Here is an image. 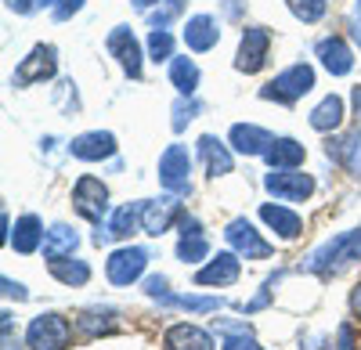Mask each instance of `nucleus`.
<instances>
[{
  "label": "nucleus",
  "instance_id": "33",
  "mask_svg": "<svg viewBox=\"0 0 361 350\" xmlns=\"http://www.w3.org/2000/svg\"><path fill=\"white\" fill-rule=\"evenodd\" d=\"M148 51H152L156 62H166V58H173V37L166 29H152L148 33Z\"/></svg>",
  "mask_w": 361,
  "mask_h": 350
},
{
  "label": "nucleus",
  "instance_id": "41",
  "mask_svg": "<svg viewBox=\"0 0 361 350\" xmlns=\"http://www.w3.org/2000/svg\"><path fill=\"white\" fill-rule=\"evenodd\" d=\"M350 311H354V318L361 322V285H357L354 293H350Z\"/></svg>",
  "mask_w": 361,
  "mask_h": 350
},
{
  "label": "nucleus",
  "instance_id": "16",
  "mask_svg": "<svg viewBox=\"0 0 361 350\" xmlns=\"http://www.w3.org/2000/svg\"><path fill=\"white\" fill-rule=\"evenodd\" d=\"M271 141L275 137L260 127H253V123H235L231 127V149L243 152V156H264L271 149Z\"/></svg>",
  "mask_w": 361,
  "mask_h": 350
},
{
  "label": "nucleus",
  "instance_id": "3",
  "mask_svg": "<svg viewBox=\"0 0 361 350\" xmlns=\"http://www.w3.org/2000/svg\"><path fill=\"white\" fill-rule=\"evenodd\" d=\"M73 339V329L62 314H40L25 329V346L29 350H66Z\"/></svg>",
  "mask_w": 361,
  "mask_h": 350
},
{
  "label": "nucleus",
  "instance_id": "24",
  "mask_svg": "<svg viewBox=\"0 0 361 350\" xmlns=\"http://www.w3.org/2000/svg\"><path fill=\"white\" fill-rule=\"evenodd\" d=\"M343 123V98L340 94H325L314 108H311V127L329 134V130H336Z\"/></svg>",
  "mask_w": 361,
  "mask_h": 350
},
{
  "label": "nucleus",
  "instance_id": "34",
  "mask_svg": "<svg viewBox=\"0 0 361 350\" xmlns=\"http://www.w3.org/2000/svg\"><path fill=\"white\" fill-rule=\"evenodd\" d=\"M224 350H264V346H260L250 332H235V336L224 339Z\"/></svg>",
  "mask_w": 361,
  "mask_h": 350
},
{
  "label": "nucleus",
  "instance_id": "29",
  "mask_svg": "<svg viewBox=\"0 0 361 350\" xmlns=\"http://www.w3.org/2000/svg\"><path fill=\"white\" fill-rule=\"evenodd\" d=\"M51 275L66 285H83L90 278V268L83 260H51Z\"/></svg>",
  "mask_w": 361,
  "mask_h": 350
},
{
  "label": "nucleus",
  "instance_id": "21",
  "mask_svg": "<svg viewBox=\"0 0 361 350\" xmlns=\"http://www.w3.org/2000/svg\"><path fill=\"white\" fill-rule=\"evenodd\" d=\"M264 159L271 163V170H296L304 163V144L293 141V137H275L271 149L264 152Z\"/></svg>",
  "mask_w": 361,
  "mask_h": 350
},
{
  "label": "nucleus",
  "instance_id": "7",
  "mask_svg": "<svg viewBox=\"0 0 361 350\" xmlns=\"http://www.w3.org/2000/svg\"><path fill=\"white\" fill-rule=\"evenodd\" d=\"M145 268H148V249H141V246H123L105 260V275H109L112 285L137 282L145 275Z\"/></svg>",
  "mask_w": 361,
  "mask_h": 350
},
{
  "label": "nucleus",
  "instance_id": "36",
  "mask_svg": "<svg viewBox=\"0 0 361 350\" xmlns=\"http://www.w3.org/2000/svg\"><path fill=\"white\" fill-rule=\"evenodd\" d=\"M145 293L148 296H166V278L163 275H152V278L145 282Z\"/></svg>",
  "mask_w": 361,
  "mask_h": 350
},
{
  "label": "nucleus",
  "instance_id": "31",
  "mask_svg": "<svg viewBox=\"0 0 361 350\" xmlns=\"http://www.w3.org/2000/svg\"><path fill=\"white\" fill-rule=\"evenodd\" d=\"M163 304H170V307H185V311H217V307H224V300H217V296H159Z\"/></svg>",
  "mask_w": 361,
  "mask_h": 350
},
{
  "label": "nucleus",
  "instance_id": "6",
  "mask_svg": "<svg viewBox=\"0 0 361 350\" xmlns=\"http://www.w3.org/2000/svg\"><path fill=\"white\" fill-rule=\"evenodd\" d=\"M264 188L279 202H304L314 192V177L311 173H300V170H271L264 177Z\"/></svg>",
  "mask_w": 361,
  "mask_h": 350
},
{
  "label": "nucleus",
  "instance_id": "22",
  "mask_svg": "<svg viewBox=\"0 0 361 350\" xmlns=\"http://www.w3.org/2000/svg\"><path fill=\"white\" fill-rule=\"evenodd\" d=\"M217 37H221V29H217V22L209 18V15H195V18H188V25H185V44H188V51H209L217 44Z\"/></svg>",
  "mask_w": 361,
  "mask_h": 350
},
{
  "label": "nucleus",
  "instance_id": "20",
  "mask_svg": "<svg viewBox=\"0 0 361 350\" xmlns=\"http://www.w3.org/2000/svg\"><path fill=\"white\" fill-rule=\"evenodd\" d=\"M199 156H202V163H206V173H209V177H224V173H231V166H235V159H231V152H228V144H221L214 134L199 137Z\"/></svg>",
  "mask_w": 361,
  "mask_h": 350
},
{
  "label": "nucleus",
  "instance_id": "23",
  "mask_svg": "<svg viewBox=\"0 0 361 350\" xmlns=\"http://www.w3.org/2000/svg\"><path fill=\"white\" fill-rule=\"evenodd\" d=\"M44 224H40V217H33V213H25V217H18V224H15V235H11V246H15V253H37V246H44Z\"/></svg>",
  "mask_w": 361,
  "mask_h": 350
},
{
  "label": "nucleus",
  "instance_id": "25",
  "mask_svg": "<svg viewBox=\"0 0 361 350\" xmlns=\"http://www.w3.org/2000/svg\"><path fill=\"white\" fill-rule=\"evenodd\" d=\"M76 231L69 227V224H54V227H47V235H44V256L47 260H66L73 249H76Z\"/></svg>",
  "mask_w": 361,
  "mask_h": 350
},
{
  "label": "nucleus",
  "instance_id": "32",
  "mask_svg": "<svg viewBox=\"0 0 361 350\" xmlns=\"http://www.w3.org/2000/svg\"><path fill=\"white\" fill-rule=\"evenodd\" d=\"M325 4H329V0H289V11L300 22H318L325 15Z\"/></svg>",
  "mask_w": 361,
  "mask_h": 350
},
{
  "label": "nucleus",
  "instance_id": "35",
  "mask_svg": "<svg viewBox=\"0 0 361 350\" xmlns=\"http://www.w3.org/2000/svg\"><path fill=\"white\" fill-rule=\"evenodd\" d=\"M40 4L54 8V15H58V18H69L73 11H80V8H83V0H40Z\"/></svg>",
  "mask_w": 361,
  "mask_h": 350
},
{
  "label": "nucleus",
  "instance_id": "19",
  "mask_svg": "<svg viewBox=\"0 0 361 350\" xmlns=\"http://www.w3.org/2000/svg\"><path fill=\"white\" fill-rule=\"evenodd\" d=\"M260 220L275 231L279 239H286V242H293V239H300V231H304V224H300V217L293 213V210H286V206H271V202H264L260 206Z\"/></svg>",
  "mask_w": 361,
  "mask_h": 350
},
{
  "label": "nucleus",
  "instance_id": "8",
  "mask_svg": "<svg viewBox=\"0 0 361 350\" xmlns=\"http://www.w3.org/2000/svg\"><path fill=\"white\" fill-rule=\"evenodd\" d=\"M224 239H228V246H231L238 256H246V260H267V256H271V242L260 239V231H257L246 217L231 220V224L224 227Z\"/></svg>",
  "mask_w": 361,
  "mask_h": 350
},
{
  "label": "nucleus",
  "instance_id": "40",
  "mask_svg": "<svg viewBox=\"0 0 361 350\" xmlns=\"http://www.w3.org/2000/svg\"><path fill=\"white\" fill-rule=\"evenodd\" d=\"M336 350H354V336H350V329H347V325L340 329V346H336Z\"/></svg>",
  "mask_w": 361,
  "mask_h": 350
},
{
  "label": "nucleus",
  "instance_id": "1",
  "mask_svg": "<svg viewBox=\"0 0 361 350\" xmlns=\"http://www.w3.org/2000/svg\"><path fill=\"white\" fill-rule=\"evenodd\" d=\"M361 260V231H347V235H336L333 242H325L314 256H311V271L314 275H336L347 264Z\"/></svg>",
  "mask_w": 361,
  "mask_h": 350
},
{
  "label": "nucleus",
  "instance_id": "5",
  "mask_svg": "<svg viewBox=\"0 0 361 350\" xmlns=\"http://www.w3.org/2000/svg\"><path fill=\"white\" fill-rule=\"evenodd\" d=\"M73 206H76V213L83 220L102 224V217L109 213V188H105V181L83 173V177L76 181V188H73Z\"/></svg>",
  "mask_w": 361,
  "mask_h": 350
},
{
  "label": "nucleus",
  "instance_id": "27",
  "mask_svg": "<svg viewBox=\"0 0 361 350\" xmlns=\"http://www.w3.org/2000/svg\"><path fill=\"white\" fill-rule=\"evenodd\" d=\"M170 83L177 87V94H195L199 87V65L192 58H170Z\"/></svg>",
  "mask_w": 361,
  "mask_h": 350
},
{
  "label": "nucleus",
  "instance_id": "13",
  "mask_svg": "<svg viewBox=\"0 0 361 350\" xmlns=\"http://www.w3.org/2000/svg\"><path fill=\"white\" fill-rule=\"evenodd\" d=\"M141 210H145V202H127V206H119V210L112 213L109 227L98 224L94 242L102 246V242H109V239H130V235H134V227L141 224Z\"/></svg>",
  "mask_w": 361,
  "mask_h": 350
},
{
  "label": "nucleus",
  "instance_id": "17",
  "mask_svg": "<svg viewBox=\"0 0 361 350\" xmlns=\"http://www.w3.org/2000/svg\"><path fill=\"white\" fill-rule=\"evenodd\" d=\"M195 282L199 285H231V282H238V253H217L195 275Z\"/></svg>",
  "mask_w": 361,
  "mask_h": 350
},
{
  "label": "nucleus",
  "instance_id": "11",
  "mask_svg": "<svg viewBox=\"0 0 361 350\" xmlns=\"http://www.w3.org/2000/svg\"><path fill=\"white\" fill-rule=\"evenodd\" d=\"M170 220H180V202L173 195L145 202V210H141V231H145V235H156L159 239L163 231L170 227Z\"/></svg>",
  "mask_w": 361,
  "mask_h": 350
},
{
  "label": "nucleus",
  "instance_id": "14",
  "mask_svg": "<svg viewBox=\"0 0 361 350\" xmlns=\"http://www.w3.org/2000/svg\"><path fill=\"white\" fill-rule=\"evenodd\" d=\"M109 51L119 58V65H123L127 76H141V47L127 25H116L109 33Z\"/></svg>",
  "mask_w": 361,
  "mask_h": 350
},
{
  "label": "nucleus",
  "instance_id": "28",
  "mask_svg": "<svg viewBox=\"0 0 361 350\" xmlns=\"http://www.w3.org/2000/svg\"><path fill=\"white\" fill-rule=\"evenodd\" d=\"M76 325L87 332V336H98V332H112L116 329V311L109 307H90L76 318Z\"/></svg>",
  "mask_w": 361,
  "mask_h": 350
},
{
  "label": "nucleus",
  "instance_id": "38",
  "mask_svg": "<svg viewBox=\"0 0 361 350\" xmlns=\"http://www.w3.org/2000/svg\"><path fill=\"white\" fill-rule=\"evenodd\" d=\"M180 235H202V227H199V220L195 217H185V213H180Z\"/></svg>",
  "mask_w": 361,
  "mask_h": 350
},
{
  "label": "nucleus",
  "instance_id": "12",
  "mask_svg": "<svg viewBox=\"0 0 361 350\" xmlns=\"http://www.w3.org/2000/svg\"><path fill=\"white\" fill-rule=\"evenodd\" d=\"M69 152L83 163H102V159H112L116 156V137L109 130H90V134H80L73 137Z\"/></svg>",
  "mask_w": 361,
  "mask_h": 350
},
{
  "label": "nucleus",
  "instance_id": "4",
  "mask_svg": "<svg viewBox=\"0 0 361 350\" xmlns=\"http://www.w3.org/2000/svg\"><path fill=\"white\" fill-rule=\"evenodd\" d=\"M192 156L185 144H170V149L159 156V185L170 195H188L192 192Z\"/></svg>",
  "mask_w": 361,
  "mask_h": 350
},
{
  "label": "nucleus",
  "instance_id": "2",
  "mask_svg": "<svg viewBox=\"0 0 361 350\" xmlns=\"http://www.w3.org/2000/svg\"><path fill=\"white\" fill-rule=\"evenodd\" d=\"M311 87H314V69L304 65V62H296V65H289L286 73H279L275 80H271L264 91H260V98L289 105V101H296V98H304Z\"/></svg>",
  "mask_w": 361,
  "mask_h": 350
},
{
  "label": "nucleus",
  "instance_id": "26",
  "mask_svg": "<svg viewBox=\"0 0 361 350\" xmlns=\"http://www.w3.org/2000/svg\"><path fill=\"white\" fill-rule=\"evenodd\" d=\"M329 159L343 163L350 173H357V177H361V127L347 141H329Z\"/></svg>",
  "mask_w": 361,
  "mask_h": 350
},
{
  "label": "nucleus",
  "instance_id": "30",
  "mask_svg": "<svg viewBox=\"0 0 361 350\" xmlns=\"http://www.w3.org/2000/svg\"><path fill=\"white\" fill-rule=\"evenodd\" d=\"M177 256L185 260V264H199V260L209 256V242L202 235H180L177 242Z\"/></svg>",
  "mask_w": 361,
  "mask_h": 350
},
{
  "label": "nucleus",
  "instance_id": "43",
  "mask_svg": "<svg viewBox=\"0 0 361 350\" xmlns=\"http://www.w3.org/2000/svg\"><path fill=\"white\" fill-rule=\"evenodd\" d=\"M354 112L361 115V87H354Z\"/></svg>",
  "mask_w": 361,
  "mask_h": 350
},
{
  "label": "nucleus",
  "instance_id": "37",
  "mask_svg": "<svg viewBox=\"0 0 361 350\" xmlns=\"http://www.w3.org/2000/svg\"><path fill=\"white\" fill-rule=\"evenodd\" d=\"M0 285H4V293H8V296H15V300H29L25 285H18V282H11V278H0Z\"/></svg>",
  "mask_w": 361,
  "mask_h": 350
},
{
  "label": "nucleus",
  "instance_id": "18",
  "mask_svg": "<svg viewBox=\"0 0 361 350\" xmlns=\"http://www.w3.org/2000/svg\"><path fill=\"white\" fill-rule=\"evenodd\" d=\"M318 58H322V65L333 73V76H347V73L354 69V54H350V47H347L340 37L318 40Z\"/></svg>",
  "mask_w": 361,
  "mask_h": 350
},
{
  "label": "nucleus",
  "instance_id": "39",
  "mask_svg": "<svg viewBox=\"0 0 361 350\" xmlns=\"http://www.w3.org/2000/svg\"><path fill=\"white\" fill-rule=\"evenodd\" d=\"M4 322H0V329H4V350H18V339H11V314H0Z\"/></svg>",
  "mask_w": 361,
  "mask_h": 350
},
{
  "label": "nucleus",
  "instance_id": "42",
  "mask_svg": "<svg viewBox=\"0 0 361 350\" xmlns=\"http://www.w3.org/2000/svg\"><path fill=\"white\" fill-rule=\"evenodd\" d=\"M354 40L361 44V0H357V8H354Z\"/></svg>",
  "mask_w": 361,
  "mask_h": 350
},
{
  "label": "nucleus",
  "instance_id": "9",
  "mask_svg": "<svg viewBox=\"0 0 361 350\" xmlns=\"http://www.w3.org/2000/svg\"><path fill=\"white\" fill-rule=\"evenodd\" d=\"M267 51H271V33L260 25H250L243 33V44H238V54H235V69L238 73H257L264 62H267Z\"/></svg>",
  "mask_w": 361,
  "mask_h": 350
},
{
  "label": "nucleus",
  "instance_id": "10",
  "mask_svg": "<svg viewBox=\"0 0 361 350\" xmlns=\"http://www.w3.org/2000/svg\"><path fill=\"white\" fill-rule=\"evenodd\" d=\"M54 54H58V51H54L51 44H40V47H33V54H29L25 62L15 69L11 83H15V87H29V83L51 80V76H54V69H58V58H54Z\"/></svg>",
  "mask_w": 361,
  "mask_h": 350
},
{
  "label": "nucleus",
  "instance_id": "15",
  "mask_svg": "<svg viewBox=\"0 0 361 350\" xmlns=\"http://www.w3.org/2000/svg\"><path fill=\"white\" fill-rule=\"evenodd\" d=\"M163 350H214V336L199 325H170L163 336Z\"/></svg>",
  "mask_w": 361,
  "mask_h": 350
}]
</instances>
